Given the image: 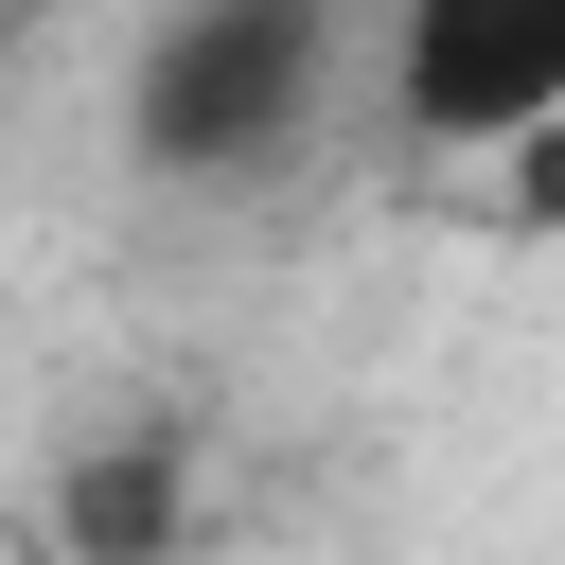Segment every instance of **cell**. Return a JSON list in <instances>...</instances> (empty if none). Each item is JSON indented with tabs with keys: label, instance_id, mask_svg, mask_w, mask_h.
<instances>
[{
	"label": "cell",
	"instance_id": "1",
	"mask_svg": "<svg viewBox=\"0 0 565 565\" xmlns=\"http://www.w3.org/2000/svg\"><path fill=\"white\" fill-rule=\"evenodd\" d=\"M353 88V18L335 0H194V18H159L141 35V71H124V141H141V177H265L282 141H318V106Z\"/></svg>",
	"mask_w": 565,
	"mask_h": 565
},
{
	"label": "cell",
	"instance_id": "2",
	"mask_svg": "<svg viewBox=\"0 0 565 565\" xmlns=\"http://www.w3.org/2000/svg\"><path fill=\"white\" fill-rule=\"evenodd\" d=\"M371 88H388V141L512 159L565 124V0H424V18H388Z\"/></svg>",
	"mask_w": 565,
	"mask_h": 565
},
{
	"label": "cell",
	"instance_id": "3",
	"mask_svg": "<svg viewBox=\"0 0 565 565\" xmlns=\"http://www.w3.org/2000/svg\"><path fill=\"white\" fill-rule=\"evenodd\" d=\"M477 177H494V230H565V124L512 141V159H477Z\"/></svg>",
	"mask_w": 565,
	"mask_h": 565
}]
</instances>
